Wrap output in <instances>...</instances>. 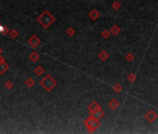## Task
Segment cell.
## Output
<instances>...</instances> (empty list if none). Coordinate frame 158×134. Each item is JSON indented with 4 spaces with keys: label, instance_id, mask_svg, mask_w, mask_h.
I'll list each match as a JSON object with an SVG mask.
<instances>
[{
    "label": "cell",
    "instance_id": "1",
    "mask_svg": "<svg viewBox=\"0 0 158 134\" xmlns=\"http://www.w3.org/2000/svg\"><path fill=\"white\" fill-rule=\"evenodd\" d=\"M37 21L40 22L41 25H42L43 27L47 28L55 21V18H54L47 10H45L38 18H37Z\"/></svg>",
    "mask_w": 158,
    "mask_h": 134
},
{
    "label": "cell",
    "instance_id": "2",
    "mask_svg": "<svg viewBox=\"0 0 158 134\" xmlns=\"http://www.w3.org/2000/svg\"><path fill=\"white\" fill-rule=\"evenodd\" d=\"M99 120H100V119L95 118V117L92 116V115H89V117H88V118L86 119L85 122H84V124H85V126L87 127L88 131L94 132L95 130L100 127V122L99 121Z\"/></svg>",
    "mask_w": 158,
    "mask_h": 134
},
{
    "label": "cell",
    "instance_id": "3",
    "mask_svg": "<svg viewBox=\"0 0 158 134\" xmlns=\"http://www.w3.org/2000/svg\"><path fill=\"white\" fill-rule=\"evenodd\" d=\"M40 85L42 86L47 91H50V90L57 85V81L54 78H52L51 75L47 74V75H46V77L40 81Z\"/></svg>",
    "mask_w": 158,
    "mask_h": 134
},
{
    "label": "cell",
    "instance_id": "4",
    "mask_svg": "<svg viewBox=\"0 0 158 134\" xmlns=\"http://www.w3.org/2000/svg\"><path fill=\"white\" fill-rule=\"evenodd\" d=\"M145 118L149 123H154V122L156 120V118H157V114H156L154 111L150 110L146 113Z\"/></svg>",
    "mask_w": 158,
    "mask_h": 134
},
{
    "label": "cell",
    "instance_id": "5",
    "mask_svg": "<svg viewBox=\"0 0 158 134\" xmlns=\"http://www.w3.org/2000/svg\"><path fill=\"white\" fill-rule=\"evenodd\" d=\"M28 43L31 45V47L33 48H37L39 44H40V39L37 37V36H33L29 40H28Z\"/></svg>",
    "mask_w": 158,
    "mask_h": 134
},
{
    "label": "cell",
    "instance_id": "6",
    "mask_svg": "<svg viewBox=\"0 0 158 134\" xmlns=\"http://www.w3.org/2000/svg\"><path fill=\"white\" fill-rule=\"evenodd\" d=\"M89 115H92V116H94L95 118H97V119H100L103 116L104 113H103V111L101 110V108H100V109H97V110H95V111H92V112H89Z\"/></svg>",
    "mask_w": 158,
    "mask_h": 134
},
{
    "label": "cell",
    "instance_id": "7",
    "mask_svg": "<svg viewBox=\"0 0 158 134\" xmlns=\"http://www.w3.org/2000/svg\"><path fill=\"white\" fill-rule=\"evenodd\" d=\"M88 16H89L90 19L94 20V21H95V20H97L100 16V13L99 12L97 9H92V10L88 13Z\"/></svg>",
    "mask_w": 158,
    "mask_h": 134
},
{
    "label": "cell",
    "instance_id": "8",
    "mask_svg": "<svg viewBox=\"0 0 158 134\" xmlns=\"http://www.w3.org/2000/svg\"><path fill=\"white\" fill-rule=\"evenodd\" d=\"M100 105L97 102H92L88 106V109L89 112H92V111H95V110H97V109H100Z\"/></svg>",
    "mask_w": 158,
    "mask_h": 134
},
{
    "label": "cell",
    "instance_id": "9",
    "mask_svg": "<svg viewBox=\"0 0 158 134\" xmlns=\"http://www.w3.org/2000/svg\"><path fill=\"white\" fill-rule=\"evenodd\" d=\"M108 105H109V107L112 109V110H116V109H117L118 106H119V102L113 99V100H112L111 102L108 103Z\"/></svg>",
    "mask_w": 158,
    "mask_h": 134
},
{
    "label": "cell",
    "instance_id": "10",
    "mask_svg": "<svg viewBox=\"0 0 158 134\" xmlns=\"http://www.w3.org/2000/svg\"><path fill=\"white\" fill-rule=\"evenodd\" d=\"M9 69V65L3 61L2 62H0V74H3L6 71H8Z\"/></svg>",
    "mask_w": 158,
    "mask_h": 134
},
{
    "label": "cell",
    "instance_id": "11",
    "mask_svg": "<svg viewBox=\"0 0 158 134\" xmlns=\"http://www.w3.org/2000/svg\"><path fill=\"white\" fill-rule=\"evenodd\" d=\"M110 31H111V34H113V36H117V34L121 32V28L117 25H113Z\"/></svg>",
    "mask_w": 158,
    "mask_h": 134
},
{
    "label": "cell",
    "instance_id": "12",
    "mask_svg": "<svg viewBox=\"0 0 158 134\" xmlns=\"http://www.w3.org/2000/svg\"><path fill=\"white\" fill-rule=\"evenodd\" d=\"M99 58H100L101 61H103V62H105L108 58H109V54L107 53V51L105 50H102L101 52H100V54H99Z\"/></svg>",
    "mask_w": 158,
    "mask_h": 134
},
{
    "label": "cell",
    "instance_id": "13",
    "mask_svg": "<svg viewBox=\"0 0 158 134\" xmlns=\"http://www.w3.org/2000/svg\"><path fill=\"white\" fill-rule=\"evenodd\" d=\"M29 58H30V60L33 61V62H37L39 59V55L37 52H32V53L30 54V56H29Z\"/></svg>",
    "mask_w": 158,
    "mask_h": 134
},
{
    "label": "cell",
    "instance_id": "14",
    "mask_svg": "<svg viewBox=\"0 0 158 134\" xmlns=\"http://www.w3.org/2000/svg\"><path fill=\"white\" fill-rule=\"evenodd\" d=\"M34 73L37 75H41L44 73V69L42 68V66H37V68L34 69Z\"/></svg>",
    "mask_w": 158,
    "mask_h": 134
},
{
    "label": "cell",
    "instance_id": "15",
    "mask_svg": "<svg viewBox=\"0 0 158 134\" xmlns=\"http://www.w3.org/2000/svg\"><path fill=\"white\" fill-rule=\"evenodd\" d=\"M110 34H111V31H108V30H103L101 32V36L103 38H109Z\"/></svg>",
    "mask_w": 158,
    "mask_h": 134
},
{
    "label": "cell",
    "instance_id": "16",
    "mask_svg": "<svg viewBox=\"0 0 158 134\" xmlns=\"http://www.w3.org/2000/svg\"><path fill=\"white\" fill-rule=\"evenodd\" d=\"M113 90L116 92H120V91H122V89H123V87H122L120 84H116V85L113 86Z\"/></svg>",
    "mask_w": 158,
    "mask_h": 134
},
{
    "label": "cell",
    "instance_id": "17",
    "mask_svg": "<svg viewBox=\"0 0 158 134\" xmlns=\"http://www.w3.org/2000/svg\"><path fill=\"white\" fill-rule=\"evenodd\" d=\"M112 8H113V9L117 10V9H119L120 8H121V4H120L118 1H114V2L112 4Z\"/></svg>",
    "mask_w": 158,
    "mask_h": 134
},
{
    "label": "cell",
    "instance_id": "18",
    "mask_svg": "<svg viewBox=\"0 0 158 134\" xmlns=\"http://www.w3.org/2000/svg\"><path fill=\"white\" fill-rule=\"evenodd\" d=\"M25 84H26V86H27V87H29V88H32L33 86L34 85V81L33 80L32 78H28L27 80L25 81Z\"/></svg>",
    "mask_w": 158,
    "mask_h": 134
},
{
    "label": "cell",
    "instance_id": "19",
    "mask_svg": "<svg viewBox=\"0 0 158 134\" xmlns=\"http://www.w3.org/2000/svg\"><path fill=\"white\" fill-rule=\"evenodd\" d=\"M0 33L3 34H7L8 33H9V31L7 27H5L3 25H0Z\"/></svg>",
    "mask_w": 158,
    "mask_h": 134
},
{
    "label": "cell",
    "instance_id": "20",
    "mask_svg": "<svg viewBox=\"0 0 158 134\" xmlns=\"http://www.w3.org/2000/svg\"><path fill=\"white\" fill-rule=\"evenodd\" d=\"M66 34H68V36H73L74 34H75V29H74V28H72V27L68 28V29H67V31H66Z\"/></svg>",
    "mask_w": 158,
    "mask_h": 134
},
{
    "label": "cell",
    "instance_id": "21",
    "mask_svg": "<svg viewBox=\"0 0 158 134\" xmlns=\"http://www.w3.org/2000/svg\"><path fill=\"white\" fill-rule=\"evenodd\" d=\"M136 78H137V77H136V74H132V73H131V74H129L127 75V79L130 81V82H134V81L136 80Z\"/></svg>",
    "mask_w": 158,
    "mask_h": 134
},
{
    "label": "cell",
    "instance_id": "22",
    "mask_svg": "<svg viewBox=\"0 0 158 134\" xmlns=\"http://www.w3.org/2000/svg\"><path fill=\"white\" fill-rule=\"evenodd\" d=\"M126 59L127 60L128 62H132L133 60H134V55H133V53H127V55L126 56Z\"/></svg>",
    "mask_w": 158,
    "mask_h": 134
},
{
    "label": "cell",
    "instance_id": "23",
    "mask_svg": "<svg viewBox=\"0 0 158 134\" xmlns=\"http://www.w3.org/2000/svg\"><path fill=\"white\" fill-rule=\"evenodd\" d=\"M9 36L12 37V38H15L16 36H18V32L16 30H12V31H9Z\"/></svg>",
    "mask_w": 158,
    "mask_h": 134
},
{
    "label": "cell",
    "instance_id": "24",
    "mask_svg": "<svg viewBox=\"0 0 158 134\" xmlns=\"http://www.w3.org/2000/svg\"><path fill=\"white\" fill-rule=\"evenodd\" d=\"M5 87H6L8 89H10L11 88L13 87V85H12V83H11V82H9V81H8V82H7V83H5Z\"/></svg>",
    "mask_w": 158,
    "mask_h": 134
},
{
    "label": "cell",
    "instance_id": "25",
    "mask_svg": "<svg viewBox=\"0 0 158 134\" xmlns=\"http://www.w3.org/2000/svg\"><path fill=\"white\" fill-rule=\"evenodd\" d=\"M3 61H4V59H3V58L1 57V56H0V62H2Z\"/></svg>",
    "mask_w": 158,
    "mask_h": 134
},
{
    "label": "cell",
    "instance_id": "26",
    "mask_svg": "<svg viewBox=\"0 0 158 134\" xmlns=\"http://www.w3.org/2000/svg\"><path fill=\"white\" fill-rule=\"evenodd\" d=\"M1 53H2V49H0V54H1Z\"/></svg>",
    "mask_w": 158,
    "mask_h": 134
}]
</instances>
